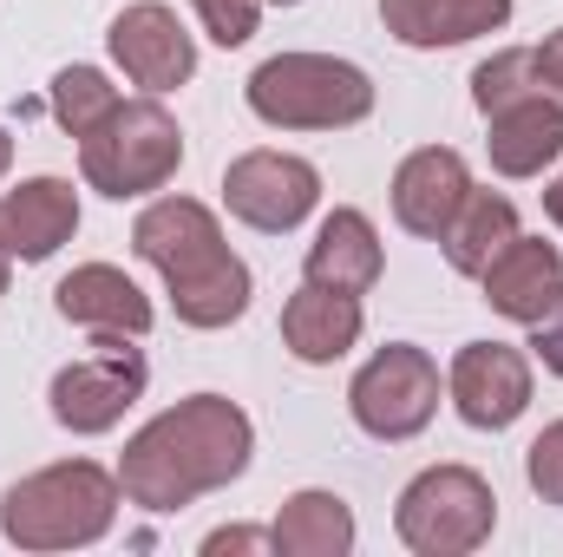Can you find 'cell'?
<instances>
[{
	"label": "cell",
	"instance_id": "cell-3",
	"mask_svg": "<svg viewBox=\"0 0 563 557\" xmlns=\"http://www.w3.org/2000/svg\"><path fill=\"white\" fill-rule=\"evenodd\" d=\"M119 472L92 466V459H66L46 472H26L20 485H7L0 499V538L20 551H79L99 545L119 518Z\"/></svg>",
	"mask_w": 563,
	"mask_h": 557
},
{
	"label": "cell",
	"instance_id": "cell-18",
	"mask_svg": "<svg viewBox=\"0 0 563 557\" xmlns=\"http://www.w3.org/2000/svg\"><path fill=\"white\" fill-rule=\"evenodd\" d=\"M301 276L321 282V288H341V295H367L380 282V230L367 210H334L321 217L308 256H301Z\"/></svg>",
	"mask_w": 563,
	"mask_h": 557
},
{
	"label": "cell",
	"instance_id": "cell-21",
	"mask_svg": "<svg viewBox=\"0 0 563 557\" xmlns=\"http://www.w3.org/2000/svg\"><path fill=\"white\" fill-rule=\"evenodd\" d=\"M269 532H276L282 557H347L354 551V512H347L341 492H295Z\"/></svg>",
	"mask_w": 563,
	"mask_h": 557
},
{
	"label": "cell",
	"instance_id": "cell-20",
	"mask_svg": "<svg viewBox=\"0 0 563 557\" xmlns=\"http://www.w3.org/2000/svg\"><path fill=\"white\" fill-rule=\"evenodd\" d=\"M518 237V204L511 197H498V190H465V204H459V217L439 230V250H445V263L459 270V276H485L492 270V256L505 250Z\"/></svg>",
	"mask_w": 563,
	"mask_h": 557
},
{
	"label": "cell",
	"instance_id": "cell-5",
	"mask_svg": "<svg viewBox=\"0 0 563 557\" xmlns=\"http://www.w3.org/2000/svg\"><path fill=\"white\" fill-rule=\"evenodd\" d=\"M184 164V132L157 99H119L86 139H79V171L99 197H151L177 177Z\"/></svg>",
	"mask_w": 563,
	"mask_h": 557
},
{
	"label": "cell",
	"instance_id": "cell-7",
	"mask_svg": "<svg viewBox=\"0 0 563 557\" xmlns=\"http://www.w3.org/2000/svg\"><path fill=\"white\" fill-rule=\"evenodd\" d=\"M144 381H151V368H144V354L132 348V335H99L79 361H66L59 374H53V387H46V401H53V419L66 426V433H112L119 419L139 407Z\"/></svg>",
	"mask_w": 563,
	"mask_h": 557
},
{
	"label": "cell",
	"instance_id": "cell-16",
	"mask_svg": "<svg viewBox=\"0 0 563 557\" xmlns=\"http://www.w3.org/2000/svg\"><path fill=\"white\" fill-rule=\"evenodd\" d=\"M53 308L73 321V328H92V335H151V295L125 270L112 263H86L53 288Z\"/></svg>",
	"mask_w": 563,
	"mask_h": 557
},
{
	"label": "cell",
	"instance_id": "cell-19",
	"mask_svg": "<svg viewBox=\"0 0 563 557\" xmlns=\"http://www.w3.org/2000/svg\"><path fill=\"white\" fill-rule=\"evenodd\" d=\"M485 125H492L485 151H492V171H498V177H538L544 164L563 157V106L551 92L518 99V106L492 112Z\"/></svg>",
	"mask_w": 563,
	"mask_h": 557
},
{
	"label": "cell",
	"instance_id": "cell-6",
	"mask_svg": "<svg viewBox=\"0 0 563 557\" xmlns=\"http://www.w3.org/2000/svg\"><path fill=\"white\" fill-rule=\"evenodd\" d=\"M492 525H498V492L472 466H426L420 479L400 492V505H394L400 545L420 551V557L478 551L492 538Z\"/></svg>",
	"mask_w": 563,
	"mask_h": 557
},
{
	"label": "cell",
	"instance_id": "cell-10",
	"mask_svg": "<svg viewBox=\"0 0 563 557\" xmlns=\"http://www.w3.org/2000/svg\"><path fill=\"white\" fill-rule=\"evenodd\" d=\"M445 394L465 426L478 433H505L511 419L531 407V361L505 341H465L452 354V374H445Z\"/></svg>",
	"mask_w": 563,
	"mask_h": 557
},
{
	"label": "cell",
	"instance_id": "cell-12",
	"mask_svg": "<svg viewBox=\"0 0 563 557\" xmlns=\"http://www.w3.org/2000/svg\"><path fill=\"white\" fill-rule=\"evenodd\" d=\"M79 230V190L66 177H26L0 197V243L13 263H46L73 243Z\"/></svg>",
	"mask_w": 563,
	"mask_h": 557
},
{
	"label": "cell",
	"instance_id": "cell-15",
	"mask_svg": "<svg viewBox=\"0 0 563 557\" xmlns=\"http://www.w3.org/2000/svg\"><path fill=\"white\" fill-rule=\"evenodd\" d=\"M478 282H485V302H492L505 321L531 328V321L563 295V250L544 243V237H525V230H518V237L492 256V270Z\"/></svg>",
	"mask_w": 563,
	"mask_h": 557
},
{
	"label": "cell",
	"instance_id": "cell-32",
	"mask_svg": "<svg viewBox=\"0 0 563 557\" xmlns=\"http://www.w3.org/2000/svg\"><path fill=\"white\" fill-rule=\"evenodd\" d=\"M276 7H295V0H276Z\"/></svg>",
	"mask_w": 563,
	"mask_h": 557
},
{
	"label": "cell",
	"instance_id": "cell-27",
	"mask_svg": "<svg viewBox=\"0 0 563 557\" xmlns=\"http://www.w3.org/2000/svg\"><path fill=\"white\" fill-rule=\"evenodd\" d=\"M223 551H276V532H256V525L210 532V538H203V557H223Z\"/></svg>",
	"mask_w": 563,
	"mask_h": 557
},
{
	"label": "cell",
	"instance_id": "cell-28",
	"mask_svg": "<svg viewBox=\"0 0 563 557\" xmlns=\"http://www.w3.org/2000/svg\"><path fill=\"white\" fill-rule=\"evenodd\" d=\"M538 59H544V79H551V86H563V26L544 40V46H538Z\"/></svg>",
	"mask_w": 563,
	"mask_h": 557
},
{
	"label": "cell",
	"instance_id": "cell-17",
	"mask_svg": "<svg viewBox=\"0 0 563 557\" xmlns=\"http://www.w3.org/2000/svg\"><path fill=\"white\" fill-rule=\"evenodd\" d=\"M380 20L400 46H465V40H485L511 20V0H380Z\"/></svg>",
	"mask_w": 563,
	"mask_h": 557
},
{
	"label": "cell",
	"instance_id": "cell-4",
	"mask_svg": "<svg viewBox=\"0 0 563 557\" xmlns=\"http://www.w3.org/2000/svg\"><path fill=\"white\" fill-rule=\"evenodd\" d=\"M250 112L276 132H341L374 112V79L334 53H276L250 73Z\"/></svg>",
	"mask_w": 563,
	"mask_h": 557
},
{
	"label": "cell",
	"instance_id": "cell-30",
	"mask_svg": "<svg viewBox=\"0 0 563 557\" xmlns=\"http://www.w3.org/2000/svg\"><path fill=\"white\" fill-rule=\"evenodd\" d=\"M7 276H13V250L0 243V295H7Z\"/></svg>",
	"mask_w": 563,
	"mask_h": 557
},
{
	"label": "cell",
	"instance_id": "cell-22",
	"mask_svg": "<svg viewBox=\"0 0 563 557\" xmlns=\"http://www.w3.org/2000/svg\"><path fill=\"white\" fill-rule=\"evenodd\" d=\"M538 92H551L538 46H505V53H492V59L472 73V106H478L485 119L505 112V106H518V99H538Z\"/></svg>",
	"mask_w": 563,
	"mask_h": 557
},
{
	"label": "cell",
	"instance_id": "cell-29",
	"mask_svg": "<svg viewBox=\"0 0 563 557\" xmlns=\"http://www.w3.org/2000/svg\"><path fill=\"white\" fill-rule=\"evenodd\" d=\"M544 217H551V223L563 230V177L551 184V190H544Z\"/></svg>",
	"mask_w": 563,
	"mask_h": 557
},
{
	"label": "cell",
	"instance_id": "cell-2",
	"mask_svg": "<svg viewBox=\"0 0 563 557\" xmlns=\"http://www.w3.org/2000/svg\"><path fill=\"white\" fill-rule=\"evenodd\" d=\"M132 250L164 276L170 308H177L184 328H230L250 308V295H256L250 263L223 243L217 210L197 204V197L144 204V217L132 223Z\"/></svg>",
	"mask_w": 563,
	"mask_h": 557
},
{
	"label": "cell",
	"instance_id": "cell-14",
	"mask_svg": "<svg viewBox=\"0 0 563 557\" xmlns=\"http://www.w3.org/2000/svg\"><path fill=\"white\" fill-rule=\"evenodd\" d=\"M367 315H361V295H341V288H321V282H301L288 302H282V348L308 368H334L354 341H361Z\"/></svg>",
	"mask_w": 563,
	"mask_h": 557
},
{
	"label": "cell",
	"instance_id": "cell-9",
	"mask_svg": "<svg viewBox=\"0 0 563 557\" xmlns=\"http://www.w3.org/2000/svg\"><path fill=\"white\" fill-rule=\"evenodd\" d=\"M223 204L236 223L282 237L295 230L314 204H321V171L295 151H243L230 171H223Z\"/></svg>",
	"mask_w": 563,
	"mask_h": 557
},
{
	"label": "cell",
	"instance_id": "cell-8",
	"mask_svg": "<svg viewBox=\"0 0 563 557\" xmlns=\"http://www.w3.org/2000/svg\"><path fill=\"white\" fill-rule=\"evenodd\" d=\"M347 414L374 439H413L439 414V361L413 341H387L347 387Z\"/></svg>",
	"mask_w": 563,
	"mask_h": 557
},
{
	"label": "cell",
	"instance_id": "cell-13",
	"mask_svg": "<svg viewBox=\"0 0 563 557\" xmlns=\"http://www.w3.org/2000/svg\"><path fill=\"white\" fill-rule=\"evenodd\" d=\"M465 190H472L465 157H459L452 144H420V151L400 157V171H394V217H400V230L439 243V230L459 217Z\"/></svg>",
	"mask_w": 563,
	"mask_h": 557
},
{
	"label": "cell",
	"instance_id": "cell-24",
	"mask_svg": "<svg viewBox=\"0 0 563 557\" xmlns=\"http://www.w3.org/2000/svg\"><path fill=\"white\" fill-rule=\"evenodd\" d=\"M190 7H197V20H203V33H210L217 46H243V40H256L263 0H190Z\"/></svg>",
	"mask_w": 563,
	"mask_h": 557
},
{
	"label": "cell",
	"instance_id": "cell-23",
	"mask_svg": "<svg viewBox=\"0 0 563 557\" xmlns=\"http://www.w3.org/2000/svg\"><path fill=\"white\" fill-rule=\"evenodd\" d=\"M112 106H119V86H112L99 66H66V73L53 79V119H59L66 139H86Z\"/></svg>",
	"mask_w": 563,
	"mask_h": 557
},
{
	"label": "cell",
	"instance_id": "cell-11",
	"mask_svg": "<svg viewBox=\"0 0 563 557\" xmlns=\"http://www.w3.org/2000/svg\"><path fill=\"white\" fill-rule=\"evenodd\" d=\"M106 46H112V59L125 66V79L144 86L151 99H157V92H177V86L197 73V40H190V26H184L164 0L125 7V13L112 20Z\"/></svg>",
	"mask_w": 563,
	"mask_h": 557
},
{
	"label": "cell",
	"instance_id": "cell-25",
	"mask_svg": "<svg viewBox=\"0 0 563 557\" xmlns=\"http://www.w3.org/2000/svg\"><path fill=\"white\" fill-rule=\"evenodd\" d=\"M525 479H531V492H538L544 505H563V419H551V426L531 439V452H525Z\"/></svg>",
	"mask_w": 563,
	"mask_h": 557
},
{
	"label": "cell",
	"instance_id": "cell-1",
	"mask_svg": "<svg viewBox=\"0 0 563 557\" xmlns=\"http://www.w3.org/2000/svg\"><path fill=\"white\" fill-rule=\"evenodd\" d=\"M256 426L223 394H190L157 419H144L119 459V485L144 512H184L203 492H223L250 472Z\"/></svg>",
	"mask_w": 563,
	"mask_h": 557
},
{
	"label": "cell",
	"instance_id": "cell-31",
	"mask_svg": "<svg viewBox=\"0 0 563 557\" xmlns=\"http://www.w3.org/2000/svg\"><path fill=\"white\" fill-rule=\"evenodd\" d=\"M7 164H13V139L0 132V177H7Z\"/></svg>",
	"mask_w": 563,
	"mask_h": 557
},
{
	"label": "cell",
	"instance_id": "cell-26",
	"mask_svg": "<svg viewBox=\"0 0 563 557\" xmlns=\"http://www.w3.org/2000/svg\"><path fill=\"white\" fill-rule=\"evenodd\" d=\"M531 348H538V361H544V368L563 381V295L544 308V315H538V321H531Z\"/></svg>",
	"mask_w": 563,
	"mask_h": 557
}]
</instances>
